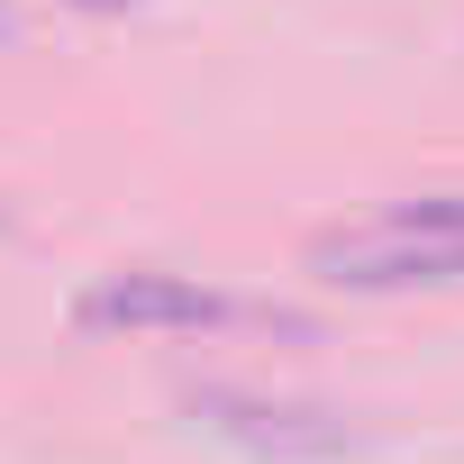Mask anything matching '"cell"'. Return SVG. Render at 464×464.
I'll use <instances>...</instances> for the list:
<instances>
[{"label": "cell", "instance_id": "3957f363", "mask_svg": "<svg viewBox=\"0 0 464 464\" xmlns=\"http://www.w3.org/2000/svg\"><path fill=\"white\" fill-rule=\"evenodd\" d=\"M392 227H419V237H446V246H464V191H437V200H401V209H392Z\"/></svg>", "mask_w": 464, "mask_h": 464}, {"label": "cell", "instance_id": "6da1fadb", "mask_svg": "<svg viewBox=\"0 0 464 464\" xmlns=\"http://www.w3.org/2000/svg\"><path fill=\"white\" fill-rule=\"evenodd\" d=\"M218 319H237V301L182 274H101L82 292V328H218Z\"/></svg>", "mask_w": 464, "mask_h": 464}, {"label": "cell", "instance_id": "7a4b0ae2", "mask_svg": "<svg viewBox=\"0 0 464 464\" xmlns=\"http://www.w3.org/2000/svg\"><path fill=\"white\" fill-rule=\"evenodd\" d=\"M200 410H218V428H237V437H256V446H283V455H328V446H346V428H337V419H310V410H256V401H227V392H209Z\"/></svg>", "mask_w": 464, "mask_h": 464}, {"label": "cell", "instance_id": "277c9868", "mask_svg": "<svg viewBox=\"0 0 464 464\" xmlns=\"http://www.w3.org/2000/svg\"><path fill=\"white\" fill-rule=\"evenodd\" d=\"M0 46H19V19H10V10H0Z\"/></svg>", "mask_w": 464, "mask_h": 464}, {"label": "cell", "instance_id": "5b68a950", "mask_svg": "<svg viewBox=\"0 0 464 464\" xmlns=\"http://www.w3.org/2000/svg\"><path fill=\"white\" fill-rule=\"evenodd\" d=\"M82 10H128V0H82Z\"/></svg>", "mask_w": 464, "mask_h": 464}]
</instances>
